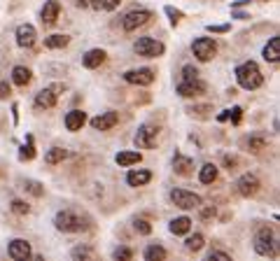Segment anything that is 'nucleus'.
Returning a JSON list of instances; mask_svg holds the SVG:
<instances>
[{"label": "nucleus", "instance_id": "nucleus-1", "mask_svg": "<svg viewBox=\"0 0 280 261\" xmlns=\"http://www.w3.org/2000/svg\"><path fill=\"white\" fill-rule=\"evenodd\" d=\"M236 80H238V84L248 91H255L264 84V75H262L259 65H257L255 61H248V63L238 65V68H236Z\"/></svg>", "mask_w": 280, "mask_h": 261}, {"label": "nucleus", "instance_id": "nucleus-2", "mask_svg": "<svg viewBox=\"0 0 280 261\" xmlns=\"http://www.w3.org/2000/svg\"><path fill=\"white\" fill-rule=\"evenodd\" d=\"M54 226L63 233H77V231H82V229H87L82 215H77V212H72V210H61L59 212V215L54 217Z\"/></svg>", "mask_w": 280, "mask_h": 261}, {"label": "nucleus", "instance_id": "nucleus-3", "mask_svg": "<svg viewBox=\"0 0 280 261\" xmlns=\"http://www.w3.org/2000/svg\"><path fill=\"white\" fill-rule=\"evenodd\" d=\"M255 252L259 256H275V252H278V238H275V233L271 231V229H259L255 236Z\"/></svg>", "mask_w": 280, "mask_h": 261}, {"label": "nucleus", "instance_id": "nucleus-4", "mask_svg": "<svg viewBox=\"0 0 280 261\" xmlns=\"http://www.w3.org/2000/svg\"><path fill=\"white\" fill-rule=\"evenodd\" d=\"M157 140H159V128L152 124H143L138 128L136 138H133L138 150H152V147H157Z\"/></svg>", "mask_w": 280, "mask_h": 261}, {"label": "nucleus", "instance_id": "nucleus-5", "mask_svg": "<svg viewBox=\"0 0 280 261\" xmlns=\"http://www.w3.org/2000/svg\"><path fill=\"white\" fill-rule=\"evenodd\" d=\"M171 201H173L180 210H196V208H201V196L192 194V191H184V189L171 191Z\"/></svg>", "mask_w": 280, "mask_h": 261}, {"label": "nucleus", "instance_id": "nucleus-6", "mask_svg": "<svg viewBox=\"0 0 280 261\" xmlns=\"http://www.w3.org/2000/svg\"><path fill=\"white\" fill-rule=\"evenodd\" d=\"M133 49H136L138 56H145V59H157V56L163 54L166 47H163L159 40H152V38H140V40L133 45Z\"/></svg>", "mask_w": 280, "mask_h": 261}, {"label": "nucleus", "instance_id": "nucleus-7", "mask_svg": "<svg viewBox=\"0 0 280 261\" xmlns=\"http://www.w3.org/2000/svg\"><path fill=\"white\" fill-rule=\"evenodd\" d=\"M192 51L196 59L206 63V61H210L217 54V45H215V40H210V38H196V40L192 42Z\"/></svg>", "mask_w": 280, "mask_h": 261}, {"label": "nucleus", "instance_id": "nucleus-8", "mask_svg": "<svg viewBox=\"0 0 280 261\" xmlns=\"http://www.w3.org/2000/svg\"><path fill=\"white\" fill-rule=\"evenodd\" d=\"M152 19V12L150 10H133V12H128V14H124V19H122V26H124V30H138L140 26H145L147 21Z\"/></svg>", "mask_w": 280, "mask_h": 261}, {"label": "nucleus", "instance_id": "nucleus-9", "mask_svg": "<svg viewBox=\"0 0 280 261\" xmlns=\"http://www.w3.org/2000/svg\"><path fill=\"white\" fill-rule=\"evenodd\" d=\"M66 86L63 84H54V86H47V89H42L40 94L35 96V105L40 107V110H49V107L56 105V96H59V91H63Z\"/></svg>", "mask_w": 280, "mask_h": 261}, {"label": "nucleus", "instance_id": "nucleus-10", "mask_svg": "<svg viewBox=\"0 0 280 261\" xmlns=\"http://www.w3.org/2000/svg\"><path fill=\"white\" fill-rule=\"evenodd\" d=\"M236 191H238L240 196H245V198L255 196L257 191H259V180H257V175H252V173L240 175L238 182H236Z\"/></svg>", "mask_w": 280, "mask_h": 261}, {"label": "nucleus", "instance_id": "nucleus-11", "mask_svg": "<svg viewBox=\"0 0 280 261\" xmlns=\"http://www.w3.org/2000/svg\"><path fill=\"white\" fill-rule=\"evenodd\" d=\"M124 80H126L128 84L150 86L154 82V70H152V68H138V70H128V72H124Z\"/></svg>", "mask_w": 280, "mask_h": 261}, {"label": "nucleus", "instance_id": "nucleus-12", "mask_svg": "<svg viewBox=\"0 0 280 261\" xmlns=\"http://www.w3.org/2000/svg\"><path fill=\"white\" fill-rule=\"evenodd\" d=\"M178 94L182 98H196V96L206 94V82H201L199 77L196 80H182L178 84Z\"/></svg>", "mask_w": 280, "mask_h": 261}, {"label": "nucleus", "instance_id": "nucleus-13", "mask_svg": "<svg viewBox=\"0 0 280 261\" xmlns=\"http://www.w3.org/2000/svg\"><path fill=\"white\" fill-rule=\"evenodd\" d=\"M59 14H61V3L59 0H47L45 7H42V24L45 26H54L56 19H59Z\"/></svg>", "mask_w": 280, "mask_h": 261}, {"label": "nucleus", "instance_id": "nucleus-14", "mask_svg": "<svg viewBox=\"0 0 280 261\" xmlns=\"http://www.w3.org/2000/svg\"><path fill=\"white\" fill-rule=\"evenodd\" d=\"M117 121H119V115H117V112H103V115L94 117V119H91V126H94L96 130H110V128H115V126H117Z\"/></svg>", "mask_w": 280, "mask_h": 261}, {"label": "nucleus", "instance_id": "nucleus-15", "mask_svg": "<svg viewBox=\"0 0 280 261\" xmlns=\"http://www.w3.org/2000/svg\"><path fill=\"white\" fill-rule=\"evenodd\" d=\"M35 38H38V33L31 24H24L16 28V45L19 47H33L35 45Z\"/></svg>", "mask_w": 280, "mask_h": 261}, {"label": "nucleus", "instance_id": "nucleus-16", "mask_svg": "<svg viewBox=\"0 0 280 261\" xmlns=\"http://www.w3.org/2000/svg\"><path fill=\"white\" fill-rule=\"evenodd\" d=\"M7 252H10V256L14 261H26L28 256H31V245H28L26 240H21V238H16V240L10 243V250Z\"/></svg>", "mask_w": 280, "mask_h": 261}, {"label": "nucleus", "instance_id": "nucleus-17", "mask_svg": "<svg viewBox=\"0 0 280 261\" xmlns=\"http://www.w3.org/2000/svg\"><path fill=\"white\" fill-rule=\"evenodd\" d=\"M173 171L182 177H189L194 173V161L189 156H182V154H175L173 159Z\"/></svg>", "mask_w": 280, "mask_h": 261}, {"label": "nucleus", "instance_id": "nucleus-18", "mask_svg": "<svg viewBox=\"0 0 280 261\" xmlns=\"http://www.w3.org/2000/svg\"><path fill=\"white\" fill-rule=\"evenodd\" d=\"M107 59V54L103 49H91L84 54V59H82V63H84V68H89V70H94V68H98V65H103Z\"/></svg>", "mask_w": 280, "mask_h": 261}, {"label": "nucleus", "instance_id": "nucleus-19", "mask_svg": "<svg viewBox=\"0 0 280 261\" xmlns=\"http://www.w3.org/2000/svg\"><path fill=\"white\" fill-rule=\"evenodd\" d=\"M84 124H87V115H84L82 110H70L66 115V128L68 130H80Z\"/></svg>", "mask_w": 280, "mask_h": 261}, {"label": "nucleus", "instance_id": "nucleus-20", "mask_svg": "<svg viewBox=\"0 0 280 261\" xmlns=\"http://www.w3.org/2000/svg\"><path fill=\"white\" fill-rule=\"evenodd\" d=\"M33 80V72L26 68V65H16L14 70H12V82H14L16 86H28Z\"/></svg>", "mask_w": 280, "mask_h": 261}, {"label": "nucleus", "instance_id": "nucleus-21", "mask_svg": "<svg viewBox=\"0 0 280 261\" xmlns=\"http://www.w3.org/2000/svg\"><path fill=\"white\" fill-rule=\"evenodd\" d=\"M264 59L271 63H278L280 61V38H271L269 45L264 47Z\"/></svg>", "mask_w": 280, "mask_h": 261}, {"label": "nucleus", "instance_id": "nucleus-22", "mask_svg": "<svg viewBox=\"0 0 280 261\" xmlns=\"http://www.w3.org/2000/svg\"><path fill=\"white\" fill-rule=\"evenodd\" d=\"M150 180H152V173L150 171H131L126 175V182L131 187H143V184H147Z\"/></svg>", "mask_w": 280, "mask_h": 261}, {"label": "nucleus", "instance_id": "nucleus-23", "mask_svg": "<svg viewBox=\"0 0 280 261\" xmlns=\"http://www.w3.org/2000/svg\"><path fill=\"white\" fill-rule=\"evenodd\" d=\"M115 161H117L119 166H133V163H140L143 161V154L140 152H119L117 156H115Z\"/></svg>", "mask_w": 280, "mask_h": 261}, {"label": "nucleus", "instance_id": "nucleus-24", "mask_svg": "<svg viewBox=\"0 0 280 261\" xmlns=\"http://www.w3.org/2000/svg\"><path fill=\"white\" fill-rule=\"evenodd\" d=\"M145 261H166V250H163L159 243H152V245L145 247Z\"/></svg>", "mask_w": 280, "mask_h": 261}, {"label": "nucleus", "instance_id": "nucleus-25", "mask_svg": "<svg viewBox=\"0 0 280 261\" xmlns=\"http://www.w3.org/2000/svg\"><path fill=\"white\" fill-rule=\"evenodd\" d=\"M189 229H192V219L189 217H175L171 221V233H175V236H184V233H189Z\"/></svg>", "mask_w": 280, "mask_h": 261}, {"label": "nucleus", "instance_id": "nucleus-26", "mask_svg": "<svg viewBox=\"0 0 280 261\" xmlns=\"http://www.w3.org/2000/svg\"><path fill=\"white\" fill-rule=\"evenodd\" d=\"M72 261H96V254L89 245H80L72 250Z\"/></svg>", "mask_w": 280, "mask_h": 261}, {"label": "nucleus", "instance_id": "nucleus-27", "mask_svg": "<svg viewBox=\"0 0 280 261\" xmlns=\"http://www.w3.org/2000/svg\"><path fill=\"white\" fill-rule=\"evenodd\" d=\"M66 156H68V150H63V147H51V150L45 154V161L49 163V166H56V163H61Z\"/></svg>", "mask_w": 280, "mask_h": 261}, {"label": "nucleus", "instance_id": "nucleus-28", "mask_svg": "<svg viewBox=\"0 0 280 261\" xmlns=\"http://www.w3.org/2000/svg\"><path fill=\"white\" fill-rule=\"evenodd\" d=\"M199 180L203 182V184H213V182L217 180V166H215V163H206L199 173Z\"/></svg>", "mask_w": 280, "mask_h": 261}, {"label": "nucleus", "instance_id": "nucleus-29", "mask_svg": "<svg viewBox=\"0 0 280 261\" xmlns=\"http://www.w3.org/2000/svg\"><path fill=\"white\" fill-rule=\"evenodd\" d=\"M68 42H70V38H68V35H49V38H45V47H47V49H63V47H68Z\"/></svg>", "mask_w": 280, "mask_h": 261}, {"label": "nucleus", "instance_id": "nucleus-30", "mask_svg": "<svg viewBox=\"0 0 280 261\" xmlns=\"http://www.w3.org/2000/svg\"><path fill=\"white\" fill-rule=\"evenodd\" d=\"M203 245H206V238L201 236V233H194V236H189L187 243H184V247H187L189 252H199V250H203Z\"/></svg>", "mask_w": 280, "mask_h": 261}, {"label": "nucleus", "instance_id": "nucleus-31", "mask_svg": "<svg viewBox=\"0 0 280 261\" xmlns=\"http://www.w3.org/2000/svg\"><path fill=\"white\" fill-rule=\"evenodd\" d=\"M19 159H21V161H31V159H35V147H33V136L26 138V145L21 147Z\"/></svg>", "mask_w": 280, "mask_h": 261}, {"label": "nucleus", "instance_id": "nucleus-32", "mask_svg": "<svg viewBox=\"0 0 280 261\" xmlns=\"http://www.w3.org/2000/svg\"><path fill=\"white\" fill-rule=\"evenodd\" d=\"M96 10H103V12H112V10H117L119 5H122V0H94L91 3Z\"/></svg>", "mask_w": 280, "mask_h": 261}, {"label": "nucleus", "instance_id": "nucleus-33", "mask_svg": "<svg viewBox=\"0 0 280 261\" xmlns=\"http://www.w3.org/2000/svg\"><path fill=\"white\" fill-rule=\"evenodd\" d=\"M266 138L264 136H250V140H248V147H250V152H262V150H266Z\"/></svg>", "mask_w": 280, "mask_h": 261}, {"label": "nucleus", "instance_id": "nucleus-34", "mask_svg": "<svg viewBox=\"0 0 280 261\" xmlns=\"http://www.w3.org/2000/svg\"><path fill=\"white\" fill-rule=\"evenodd\" d=\"M24 189L28 191V194L38 196V198H40V196L45 194V187H42L40 182H33V180H26V182H24Z\"/></svg>", "mask_w": 280, "mask_h": 261}, {"label": "nucleus", "instance_id": "nucleus-35", "mask_svg": "<svg viewBox=\"0 0 280 261\" xmlns=\"http://www.w3.org/2000/svg\"><path fill=\"white\" fill-rule=\"evenodd\" d=\"M12 212H14V215H28V212H31V206L26 201L14 198V201H12Z\"/></svg>", "mask_w": 280, "mask_h": 261}, {"label": "nucleus", "instance_id": "nucleus-36", "mask_svg": "<svg viewBox=\"0 0 280 261\" xmlns=\"http://www.w3.org/2000/svg\"><path fill=\"white\" fill-rule=\"evenodd\" d=\"M133 226H136V231L140 233V236H150V233H152V226H150L147 219H136Z\"/></svg>", "mask_w": 280, "mask_h": 261}, {"label": "nucleus", "instance_id": "nucleus-37", "mask_svg": "<svg viewBox=\"0 0 280 261\" xmlns=\"http://www.w3.org/2000/svg\"><path fill=\"white\" fill-rule=\"evenodd\" d=\"M131 259H133L131 247H117L115 250V261H131Z\"/></svg>", "mask_w": 280, "mask_h": 261}, {"label": "nucleus", "instance_id": "nucleus-38", "mask_svg": "<svg viewBox=\"0 0 280 261\" xmlns=\"http://www.w3.org/2000/svg\"><path fill=\"white\" fill-rule=\"evenodd\" d=\"M166 14H168V19H171V24L173 26H178L180 19H182V12L175 10V7H171V5H166Z\"/></svg>", "mask_w": 280, "mask_h": 261}, {"label": "nucleus", "instance_id": "nucleus-39", "mask_svg": "<svg viewBox=\"0 0 280 261\" xmlns=\"http://www.w3.org/2000/svg\"><path fill=\"white\" fill-rule=\"evenodd\" d=\"M206 261H231V256L227 254V252H219V250H217V252H210Z\"/></svg>", "mask_w": 280, "mask_h": 261}, {"label": "nucleus", "instance_id": "nucleus-40", "mask_svg": "<svg viewBox=\"0 0 280 261\" xmlns=\"http://www.w3.org/2000/svg\"><path fill=\"white\" fill-rule=\"evenodd\" d=\"M182 77H184V80H196V77H199V70H196L194 65H184V68H182Z\"/></svg>", "mask_w": 280, "mask_h": 261}, {"label": "nucleus", "instance_id": "nucleus-41", "mask_svg": "<svg viewBox=\"0 0 280 261\" xmlns=\"http://www.w3.org/2000/svg\"><path fill=\"white\" fill-rule=\"evenodd\" d=\"M210 110H213V107H210V105H199V107H189V112H192V115H199L201 119H206V115H208Z\"/></svg>", "mask_w": 280, "mask_h": 261}, {"label": "nucleus", "instance_id": "nucleus-42", "mask_svg": "<svg viewBox=\"0 0 280 261\" xmlns=\"http://www.w3.org/2000/svg\"><path fill=\"white\" fill-rule=\"evenodd\" d=\"M231 24H217V26H208V33H229Z\"/></svg>", "mask_w": 280, "mask_h": 261}, {"label": "nucleus", "instance_id": "nucleus-43", "mask_svg": "<svg viewBox=\"0 0 280 261\" xmlns=\"http://www.w3.org/2000/svg\"><path fill=\"white\" fill-rule=\"evenodd\" d=\"M10 94H12L10 84H7V82H0V101H5V98H10Z\"/></svg>", "mask_w": 280, "mask_h": 261}, {"label": "nucleus", "instance_id": "nucleus-44", "mask_svg": "<svg viewBox=\"0 0 280 261\" xmlns=\"http://www.w3.org/2000/svg\"><path fill=\"white\" fill-rule=\"evenodd\" d=\"M240 117H243V110H240V107H234V110H229V119L234 121V124H240Z\"/></svg>", "mask_w": 280, "mask_h": 261}, {"label": "nucleus", "instance_id": "nucleus-45", "mask_svg": "<svg viewBox=\"0 0 280 261\" xmlns=\"http://www.w3.org/2000/svg\"><path fill=\"white\" fill-rule=\"evenodd\" d=\"M236 163H238V161H236V156H229V154H224V166L229 168V171H234V168H236Z\"/></svg>", "mask_w": 280, "mask_h": 261}, {"label": "nucleus", "instance_id": "nucleus-46", "mask_svg": "<svg viewBox=\"0 0 280 261\" xmlns=\"http://www.w3.org/2000/svg\"><path fill=\"white\" fill-rule=\"evenodd\" d=\"M213 215H215V208H208V210L201 212V217H203V219H208V217H213Z\"/></svg>", "mask_w": 280, "mask_h": 261}, {"label": "nucleus", "instance_id": "nucleus-47", "mask_svg": "<svg viewBox=\"0 0 280 261\" xmlns=\"http://www.w3.org/2000/svg\"><path fill=\"white\" fill-rule=\"evenodd\" d=\"M75 3H77V5H80V7H89V5H91V3H94V0H75Z\"/></svg>", "mask_w": 280, "mask_h": 261}, {"label": "nucleus", "instance_id": "nucleus-48", "mask_svg": "<svg viewBox=\"0 0 280 261\" xmlns=\"http://www.w3.org/2000/svg\"><path fill=\"white\" fill-rule=\"evenodd\" d=\"M227 119H229V110H224V112H222V115H219V117H217V121H227Z\"/></svg>", "mask_w": 280, "mask_h": 261}, {"label": "nucleus", "instance_id": "nucleus-49", "mask_svg": "<svg viewBox=\"0 0 280 261\" xmlns=\"http://www.w3.org/2000/svg\"><path fill=\"white\" fill-rule=\"evenodd\" d=\"M26 261H45V256H40V254H38V256H28Z\"/></svg>", "mask_w": 280, "mask_h": 261}]
</instances>
